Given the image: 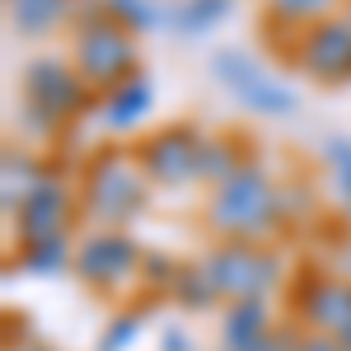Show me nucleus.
Listing matches in <instances>:
<instances>
[{
  "label": "nucleus",
  "mask_w": 351,
  "mask_h": 351,
  "mask_svg": "<svg viewBox=\"0 0 351 351\" xmlns=\"http://www.w3.org/2000/svg\"><path fill=\"white\" fill-rule=\"evenodd\" d=\"M75 71L84 75L89 89H117V84L136 80V43L132 33L108 19V14H99V19H84L80 33H75Z\"/></svg>",
  "instance_id": "obj_1"
},
{
  "label": "nucleus",
  "mask_w": 351,
  "mask_h": 351,
  "mask_svg": "<svg viewBox=\"0 0 351 351\" xmlns=\"http://www.w3.org/2000/svg\"><path fill=\"white\" fill-rule=\"evenodd\" d=\"M295 66L324 84H347L351 80V19L309 24L295 43Z\"/></svg>",
  "instance_id": "obj_5"
},
{
  "label": "nucleus",
  "mask_w": 351,
  "mask_h": 351,
  "mask_svg": "<svg viewBox=\"0 0 351 351\" xmlns=\"http://www.w3.org/2000/svg\"><path fill=\"white\" fill-rule=\"evenodd\" d=\"M145 206V178L132 169L122 150H108L89 169V211L99 220H132V211Z\"/></svg>",
  "instance_id": "obj_4"
},
{
  "label": "nucleus",
  "mask_w": 351,
  "mask_h": 351,
  "mask_svg": "<svg viewBox=\"0 0 351 351\" xmlns=\"http://www.w3.org/2000/svg\"><path fill=\"white\" fill-rule=\"evenodd\" d=\"M33 271H52L66 263V239L56 234V239H43V243H28V258H24Z\"/></svg>",
  "instance_id": "obj_19"
},
{
  "label": "nucleus",
  "mask_w": 351,
  "mask_h": 351,
  "mask_svg": "<svg viewBox=\"0 0 351 351\" xmlns=\"http://www.w3.org/2000/svg\"><path fill=\"white\" fill-rule=\"evenodd\" d=\"M276 188L263 169H234L216 192L211 220L225 234H263L276 225Z\"/></svg>",
  "instance_id": "obj_2"
},
{
  "label": "nucleus",
  "mask_w": 351,
  "mask_h": 351,
  "mask_svg": "<svg viewBox=\"0 0 351 351\" xmlns=\"http://www.w3.org/2000/svg\"><path fill=\"white\" fill-rule=\"evenodd\" d=\"M197 155H202V136L192 127H164L141 145V164L150 178L160 183H188L197 178Z\"/></svg>",
  "instance_id": "obj_7"
},
{
  "label": "nucleus",
  "mask_w": 351,
  "mask_h": 351,
  "mask_svg": "<svg viewBox=\"0 0 351 351\" xmlns=\"http://www.w3.org/2000/svg\"><path fill=\"white\" fill-rule=\"evenodd\" d=\"M211 276H216V286L225 295L234 300H263L267 295V286L276 281V263H271L267 253H258V248H220L216 258H211Z\"/></svg>",
  "instance_id": "obj_8"
},
{
  "label": "nucleus",
  "mask_w": 351,
  "mask_h": 351,
  "mask_svg": "<svg viewBox=\"0 0 351 351\" xmlns=\"http://www.w3.org/2000/svg\"><path fill=\"white\" fill-rule=\"evenodd\" d=\"M127 337H136V319H122V324H117V332H112L108 342H104V351H117L122 342H127Z\"/></svg>",
  "instance_id": "obj_21"
},
{
  "label": "nucleus",
  "mask_w": 351,
  "mask_h": 351,
  "mask_svg": "<svg viewBox=\"0 0 351 351\" xmlns=\"http://www.w3.org/2000/svg\"><path fill=\"white\" fill-rule=\"evenodd\" d=\"M300 351H342V347H337V342H328V337H309Z\"/></svg>",
  "instance_id": "obj_22"
},
{
  "label": "nucleus",
  "mask_w": 351,
  "mask_h": 351,
  "mask_svg": "<svg viewBox=\"0 0 351 351\" xmlns=\"http://www.w3.org/2000/svg\"><path fill=\"white\" fill-rule=\"evenodd\" d=\"M337 337H342V347H347V351H351V314H347V324L337 328Z\"/></svg>",
  "instance_id": "obj_24"
},
{
  "label": "nucleus",
  "mask_w": 351,
  "mask_h": 351,
  "mask_svg": "<svg viewBox=\"0 0 351 351\" xmlns=\"http://www.w3.org/2000/svg\"><path fill=\"white\" fill-rule=\"evenodd\" d=\"M234 173V145L220 141V136H202V155H197V178H211L225 183Z\"/></svg>",
  "instance_id": "obj_15"
},
{
  "label": "nucleus",
  "mask_w": 351,
  "mask_h": 351,
  "mask_svg": "<svg viewBox=\"0 0 351 351\" xmlns=\"http://www.w3.org/2000/svg\"><path fill=\"white\" fill-rule=\"evenodd\" d=\"M211 71H216V80L230 84V89H234V94H239V99H243L253 112L286 117V112L295 108V94H291L281 80H271V75L258 66V61H253V56H243V52H220Z\"/></svg>",
  "instance_id": "obj_6"
},
{
  "label": "nucleus",
  "mask_w": 351,
  "mask_h": 351,
  "mask_svg": "<svg viewBox=\"0 0 351 351\" xmlns=\"http://www.w3.org/2000/svg\"><path fill=\"white\" fill-rule=\"evenodd\" d=\"M248 342H263V300H239V309L230 314V347L239 351Z\"/></svg>",
  "instance_id": "obj_16"
},
{
  "label": "nucleus",
  "mask_w": 351,
  "mask_h": 351,
  "mask_svg": "<svg viewBox=\"0 0 351 351\" xmlns=\"http://www.w3.org/2000/svg\"><path fill=\"white\" fill-rule=\"evenodd\" d=\"M164 351H188V337H183V332H173V337H164Z\"/></svg>",
  "instance_id": "obj_23"
},
{
  "label": "nucleus",
  "mask_w": 351,
  "mask_h": 351,
  "mask_svg": "<svg viewBox=\"0 0 351 351\" xmlns=\"http://www.w3.org/2000/svg\"><path fill=\"white\" fill-rule=\"evenodd\" d=\"M61 216H66V192L56 188L52 178H43L38 188L19 202V230L28 243H43L61 234Z\"/></svg>",
  "instance_id": "obj_9"
},
{
  "label": "nucleus",
  "mask_w": 351,
  "mask_h": 351,
  "mask_svg": "<svg viewBox=\"0 0 351 351\" xmlns=\"http://www.w3.org/2000/svg\"><path fill=\"white\" fill-rule=\"evenodd\" d=\"M328 10H332V0H271V14L286 24H319Z\"/></svg>",
  "instance_id": "obj_17"
},
{
  "label": "nucleus",
  "mask_w": 351,
  "mask_h": 351,
  "mask_svg": "<svg viewBox=\"0 0 351 351\" xmlns=\"http://www.w3.org/2000/svg\"><path fill=\"white\" fill-rule=\"evenodd\" d=\"M104 14L117 19L127 33H150V28L169 24L173 5H164V0H104Z\"/></svg>",
  "instance_id": "obj_14"
},
{
  "label": "nucleus",
  "mask_w": 351,
  "mask_h": 351,
  "mask_svg": "<svg viewBox=\"0 0 351 351\" xmlns=\"http://www.w3.org/2000/svg\"><path fill=\"white\" fill-rule=\"evenodd\" d=\"M230 10H234V0H178L169 14V28L183 38H197V33H211L216 24H225Z\"/></svg>",
  "instance_id": "obj_12"
},
{
  "label": "nucleus",
  "mask_w": 351,
  "mask_h": 351,
  "mask_svg": "<svg viewBox=\"0 0 351 351\" xmlns=\"http://www.w3.org/2000/svg\"><path fill=\"white\" fill-rule=\"evenodd\" d=\"M132 267H136V243L122 239V234H99V239L84 243V253H80L84 281H99V286L122 281Z\"/></svg>",
  "instance_id": "obj_10"
},
{
  "label": "nucleus",
  "mask_w": 351,
  "mask_h": 351,
  "mask_svg": "<svg viewBox=\"0 0 351 351\" xmlns=\"http://www.w3.org/2000/svg\"><path fill=\"white\" fill-rule=\"evenodd\" d=\"M66 14H71V0H10V24L28 38L52 33Z\"/></svg>",
  "instance_id": "obj_13"
},
{
  "label": "nucleus",
  "mask_w": 351,
  "mask_h": 351,
  "mask_svg": "<svg viewBox=\"0 0 351 351\" xmlns=\"http://www.w3.org/2000/svg\"><path fill=\"white\" fill-rule=\"evenodd\" d=\"M216 291H220V286H216V276H211V267H192L188 276H183V286H178V300L202 309V304L216 300Z\"/></svg>",
  "instance_id": "obj_18"
},
{
  "label": "nucleus",
  "mask_w": 351,
  "mask_h": 351,
  "mask_svg": "<svg viewBox=\"0 0 351 351\" xmlns=\"http://www.w3.org/2000/svg\"><path fill=\"white\" fill-rule=\"evenodd\" d=\"M328 160L337 164V173H342V188H351V141L332 136V141H328Z\"/></svg>",
  "instance_id": "obj_20"
},
{
  "label": "nucleus",
  "mask_w": 351,
  "mask_h": 351,
  "mask_svg": "<svg viewBox=\"0 0 351 351\" xmlns=\"http://www.w3.org/2000/svg\"><path fill=\"white\" fill-rule=\"evenodd\" d=\"M19 89H24V108L43 112V117H71V112L84 108V99H89V84L75 66H66V61H56V56H38V61H28L24 75H19Z\"/></svg>",
  "instance_id": "obj_3"
},
{
  "label": "nucleus",
  "mask_w": 351,
  "mask_h": 351,
  "mask_svg": "<svg viewBox=\"0 0 351 351\" xmlns=\"http://www.w3.org/2000/svg\"><path fill=\"white\" fill-rule=\"evenodd\" d=\"M150 104H155V89H150V80H127L117 84V89H108L104 94V122H108L112 132H127V127H136L145 112H150Z\"/></svg>",
  "instance_id": "obj_11"
}]
</instances>
